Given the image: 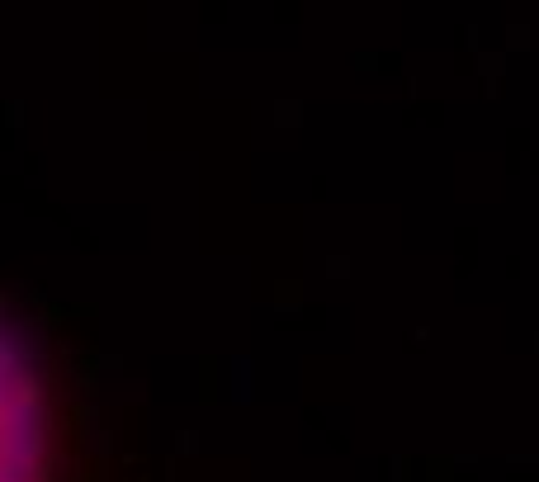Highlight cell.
I'll use <instances>...</instances> for the list:
<instances>
[{"instance_id": "6da1fadb", "label": "cell", "mask_w": 539, "mask_h": 482, "mask_svg": "<svg viewBox=\"0 0 539 482\" xmlns=\"http://www.w3.org/2000/svg\"><path fill=\"white\" fill-rule=\"evenodd\" d=\"M48 477V426L43 392L24 341L0 322V482Z\"/></svg>"}]
</instances>
